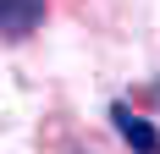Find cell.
<instances>
[{"mask_svg":"<svg viewBox=\"0 0 160 154\" xmlns=\"http://www.w3.org/2000/svg\"><path fill=\"white\" fill-rule=\"evenodd\" d=\"M111 127H116V138L127 143L132 154H160V132H155V121L149 116H138V110L127 105V99H111Z\"/></svg>","mask_w":160,"mask_h":154,"instance_id":"6da1fadb","label":"cell"},{"mask_svg":"<svg viewBox=\"0 0 160 154\" xmlns=\"http://www.w3.org/2000/svg\"><path fill=\"white\" fill-rule=\"evenodd\" d=\"M50 17V0H0V39H28Z\"/></svg>","mask_w":160,"mask_h":154,"instance_id":"7a4b0ae2","label":"cell"},{"mask_svg":"<svg viewBox=\"0 0 160 154\" xmlns=\"http://www.w3.org/2000/svg\"><path fill=\"white\" fill-rule=\"evenodd\" d=\"M149 105L160 110V77H149Z\"/></svg>","mask_w":160,"mask_h":154,"instance_id":"3957f363","label":"cell"}]
</instances>
